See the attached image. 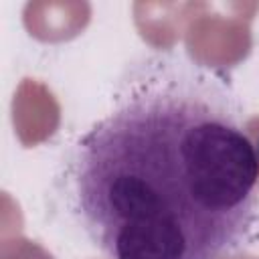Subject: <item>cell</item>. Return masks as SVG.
Wrapping results in <instances>:
<instances>
[{"instance_id":"1","label":"cell","mask_w":259,"mask_h":259,"mask_svg":"<svg viewBox=\"0 0 259 259\" xmlns=\"http://www.w3.org/2000/svg\"><path fill=\"white\" fill-rule=\"evenodd\" d=\"M73 210L109 259H221L243 245L259 156L231 83L180 53H152L73 148Z\"/></svg>"}]
</instances>
